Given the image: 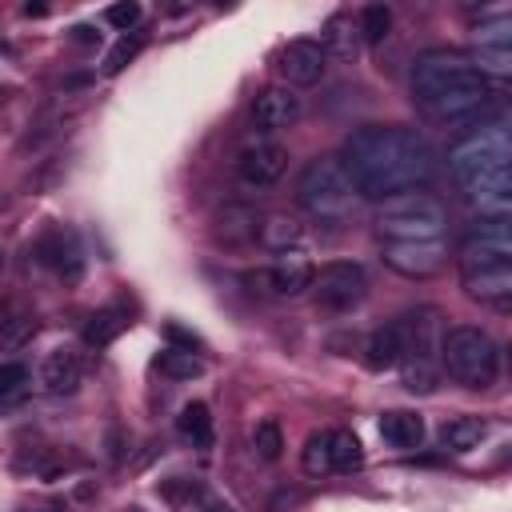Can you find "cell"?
<instances>
[{"label":"cell","mask_w":512,"mask_h":512,"mask_svg":"<svg viewBox=\"0 0 512 512\" xmlns=\"http://www.w3.org/2000/svg\"><path fill=\"white\" fill-rule=\"evenodd\" d=\"M12 468H16L20 476H44V480H52V476H60V472L68 468V456H60V452H52V448H24Z\"/></svg>","instance_id":"obj_24"},{"label":"cell","mask_w":512,"mask_h":512,"mask_svg":"<svg viewBox=\"0 0 512 512\" xmlns=\"http://www.w3.org/2000/svg\"><path fill=\"white\" fill-rule=\"evenodd\" d=\"M468 60H472L476 72L488 76L492 84L512 72V20H508L504 8H500L492 20H480V24H476V32H472V56H468Z\"/></svg>","instance_id":"obj_9"},{"label":"cell","mask_w":512,"mask_h":512,"mask_svg":"<svg viewBox=\"0 0 512 512\" xmlns=\"http://www.w3.org/2000/svg\"><path fill=\"white\" fill-rule=\"evenodd\" d=\"M124 512H144V508H124Z\"/></svg>","instance_id":"obj_37"},{"label":"cell","mask_w":512,"mask_h":512,"mask_svg":"<svg viewBox=\"0 0 512 512\" xmlns=\"http://www.w3.org/2000/svg\"><path fill=\"white\" fill-rule=\"evenodd\" d=\"M244 284L260 296H300L312 284V264L300 252H280L272 264L244 272Z\"/></svg>","instance_id":"obj_11"},{"label":"cell","mask_w":512,"mask_h":512,"mask_svg":"<svg viewBox=\"0 0 512 512\" xmlns=\"http://www.w3.org/2000/svg\"><path fill=\"white\" fill-rule=\"evenodd\" d=\"M396 324V336H400V364L404 368V388L408 392H432L436 388V376H440V312L436 308H412L404 312Z\"/></svg>","instance_id":"obj_4"},{"label":"cell","mask_w":512,"mask_h":512,"mask_svg":"<svg viewBox=\"0 0 512 512\" xmlns=\"http://www.w3.org/2000/svg\"><path fill=\"white\" fill-rule=\"evenodd\" d=\"M144 48V32H124L120 40H116V48L104 56V76H116V72H124V64L128 60H136V52Z\"/></svg>","instance_id":"obj_32"},{"label":"cell","mask_w":512,"mask_h":512,"mask_svg":"<svg viewBox=\"0 0 512 512\" xmlns=\"http://www.w3.org/2000/svg\"><path fill=\"white\" fill-rule=\"evenodd\" d=\"M176 432H180L192 448H212V412H208V404H204V400L184 404L180 416H176Z\"/></svg>","instance_id":"obj_22"},{"label":"cell","mask_w":512,"mask_h":512,"mask_svg":"<svg viewBox=\"0 0 512 512\" xmlns=\"http://www.w3.org/2000/svg\"><path fill=\"white\" fill-rule=\"evenodd\" d=\"M324 436H328V464H332V472H360L364 468V444L356 440V432L332 428Z\"/></svg>","instance_id":"obj_21"},{"label":"cell","mask_w":512,"mask_h":512,"mask_svg":"<svg viewBox=\"0 0 512 512\" xmlns=\"http://www.w3.org/2000/svg\"><path fill=\"white\" fill-rule=\"evenodd\" d=\"M200 512H236L228 500H220V496H204L200 500Z\"/></svg>","instance_id":"obj_34"},{"label":"cell","mask_w":512,"mask_h":512,"mask_svg":"<svg viewBox=\"0 0 512 512\" xmlns=\"http://www.w3.org/2000/svg\"><path fill=\"white\" fill-rule=\"evenodd\" d=\"M0 268H4V252H0Z\"/></svg>","instance_id":"obj_38"},{"label":"cell","mask_w":512,"mask_h":512,"mask_svg":"<svg viewBox=\"0 0 512 512\" xmlns=\"http://www.w3.org/2000/svg\"><path fill=\"white\" fill-rule=\"evenodd\" d=\"M232 168H236V180L244 188H256V192L272 188L288 168V148L280 140H272V136H252V140L240 144Z\"/></svg>","instance_id":"obj_10"},{"label":"cell","mask_w":512,"mask_h":512,"mask_svg":"<svg viewBox=\"0 0 512 512\" xmlns=\"http://www.w3.org/2000/svg\"><path fill=\"white\" fill-rule=\"evenodd\" d=\"M12 96V88H0V108H4V100Z\"/></svg>","instance_id":"obj_36"},{"label":"cell","mask_w":512,"mask_h":512,"mask_svg":"<svg viewBox=\"0 0 512 512\" xmlns=\"http://www.w3.org/2000/svg\"><path fill=\"white\" fill-rule=\"evenodd\" d=\"M452 180L460 200L480 216L508 220L512 212V136L504 120H484L468 136H460L448 152Z\"/></svg>","instance_id":"obj_3"},{"label":"cell","mask_w":512,"mask_h":512,"mask_svg":"<svg viewBox=\"0 0 512 512\" xmlns=\"http://www.w3.org/2000/svg\"><path fill=\"white\" fill-rule=\"evenodd\" d=\"M156 364H160V372H164L168 380H192V376L204 372L200 356H196V352H184V348H164Z\"/></svg>","instance_id":"obj_29"},{"label":"cell","mask_w":512,"mask_h":512,"mask_svg":"<svg viewBox=\"0 0 512 512\" xmlns=\"http://www.w3.org/2000/svg\"><path fill=\"white\" fill-rule=\"evenodd\" d=\"M364 364L372 372H388L400 364V336H396V324H384L376 328L368 340H364Z\"/></svg>","instance_id":"obj_19"},{"label":"cell","mask_w":512,"mask_h":512,"mask_svg":"<svg viewBox=\"0 0 512 512\" xmlns=\"http://www.w3.org/2000/svg\"><path fill=\"white\" fill-rule=\"evenodd\" d=\"M276 72H280L284 88H312L328 72V52L320 40H288L276 52Z\"/></svg>","instance_id":"obj_13"},{"label":"cell","mask_w":512,"mask_h":512,"mask_svg":"<svg viewBox=\"0 0 512 512\" xmlns=\"http://www.w3.org/2000/svg\"><path fill=\"white\" fill-rule=\"evenodd\" d=\"M376 232L384 244L400 240H444L448 236V208L432 192H400L392 200H380L376 212Z\"/></svg>","instance_id":"obj_6"},{"label":"cell","mask_w":512,"mask_h":512,"mask_svg":"<svg viewBox=\"0 0 512 512\" xmlns=\"http://www.w3.org/2000/svg\"><path fill=\"white\" fill-rule=\"evenodd\" d=\"M484 436H488V424H484L480 416H452V420H444V428H440V444H444L448 452H472Z\"/></svg>","instance_id":"obj_20"},{"label":"cell","mask_w":512,"mask_h":512,"mask_svg":"<svg viewBox=\"0 0 512 512\" xmlns=\"http://www.w3.org/2000/svg\"><path fill=\"white\" fill-rule=\"evenodd\" d=\"M384 264L408 280H428L448 264V240H400L380 248Z\"/></svg>","instance_id":"obj_12"},{"label":"cell","mask_w":512,"mask_h":512,"mask_svg":"<svg viewBox=\"0 0 512 512\" xmlns=\"http://www.w3.org/2000/svg\"><path fill=\"white\" fill-rule=\"evenodd\" d=\"M356 188L348 180V172L340 168L336 156H316L300 168L296 176V204L312 216V220H324V224H340L356 212Z\"/></svg>","instance_id":"obj_5"},{"label":"cell","mask_w":512,"mask_h":512,"mask_svg":"<svg viewBox=\"0 0 512 512\" xmlns=\"http://www.w3.org/2000/svg\"><path fill=\"white\" fill-rule=\"evenodd\" d=\"M104 20H108L112 28H120V32H136V24H140V4H136V0H120V4H112V8L104 12Z\"/></svg>","instance_id":"obj_33"},{"label":"cell","mask_w":512,"mask_h":512,"mask_svg":"<svg viewBox=\"0 0 512 512\" xmlns=\"http://www.w3.org/2000/svg\"><path fill=\"white\" fill-rule=\"evenodd\" d=\"M460 284H464V296L476 300V304H488V308H500V312H508V304H512V264L460 268Z\"/></svg>","instance_id":"obj_15"},{"label":"cell","mask_w":512,"mask_h":512,"mask_svg":"<svg viewBox=\"0 0 512 512\" xmlns=\"http://www.w3.org/2000/svg\"><path fill=\"white\" fill-rule=\"evenodd\" d=\"M412 104L428 124L472 128L496 108V84L476 72V64L456 48H424L412 60Z\"/></svg>","instance_id":"obj_2"},{"label":"cell","mask_w":512,"mask_h":512,"mask_svg":"<svg viewBox=\"0 0 512 512\" xmlns=\"http://www.w3.org/2000/svg\"><path fill=\"white\" fill-rule=\"evenodd\" d=\"M300 224L292 220V216H268L264 224H260V240L268 244V248H276V252H288V244H300Z\"/></svg>","instance_id":"obj_28"},{"label":"cell","mask_w":512,"mask_h":512,"mask_svg":"<svg viewBox=\"0 0 512 512\" xmlns=\"http://www.w3.org/2000/svg\"><path fill=\"white\" fill-rule=\"evenodd\" d=\"M440 368L464 388H488L500 376V344L476 324L444 328V336H440Z\"/></svg>","instance_id":"obj_7"},{"label":"cell","mask_w":512,"mask_h":512,"mask_svg":"<svg viewBox=\"0 0 512 512\" xmlns=\"http://www.w3.org/2000/svg\"><path fill=\"white\" fill-rule=\"evenodd\" d=\"M32 336H36V316H28V312H8V316H0V348H4V352L24 348Z\"/></svg>","instance_id":"obj_27"},{"label":"cell","mask_w":512,"mask_h":512,"mask_svg":"<svg viewBox=\"0 0 512 512\" xmlns=\"http://www.w3.org/2000/svg\"><path fill=\"white\" fill-rule=\"evenodd\" d=\"M252 456L264 460V464H276L284 456V432H280V424L272 416L252 428Z\"/></svg>","instance_id":"obj_26"},{"label":"cell","mask_w":512,"mask_h":512,"mask_svg":"<svg viewBox=\"0 0 512 512\" xmlns=\"http://www.w3.org/2000/svg\"><path fill=\"white\" fill-rule=\"evenodd\" d=\"M84 380V360L76 348H52L40 360V388L48 396H72Z\"/></svg>","instance_id":"obj_17"},{"label":"cell","mask_w":512,"mask_h":512,"mask_svg":"<svg viewBox=\"0 0 512 512\" xmlns=\"http://www.w3.org/2000/svg\"><path fill=\"white\" fill-rule=\"evenodd\" d=\"M124 328H128V312H124V308H100V312H92L88 324H84V344H88V348H104V344H112Z\"/></svg>","instance_id":"obj_23"},{"label":"cell","mask_w":512,"mask_h":512,"mask_svg":"<svg viewBox=\"0 0 512 512\" xmlns=\"http://www.w3.org/2000/svg\"><path fill=\"white\" fill-rule=\"evenodd\" d=\"M32 256H36L44 268H52L60 280H68V284H76L80 272H84L80 244H76V236H72L68 228H48V232H40L36 244H32Z\"/></svg>","instance_id":"obj_16"},{"label":"cell","mask_w":512,"mask_h":512,"mask_svg":"<svg viewBox=\"0 0 512 512\" xmlns=\"http://www.w3.org/2000/svg\"><path fill=\"white\" fill-rule=\"evenodd\" d=\"M336 160L348 172L356 196L376 204L416 192L436 176V148L404 124H364L348 132Z\"/></svg>","instance_id":"obj_1"},{"label":"cell","mask_w":512,"mask_h":512,"mask_svg":"<svg viewBox=\"0 0 512 512\" xmlns=\"http://www.w3.org/2000/svg\"><path fill=\"white\" fill-rule=\"evenodd\" d=\"M32 388V376L20 360H0V412L4 408H16Z\"/></svg>","instance_id":"obj_25"},{"label":"cell","mask_w":512,"mask_h":512,"mask_svg":"<svg viewBox=\"0 0 512 512\" xmlns=\"http://www.w3.org/2000/svg\"><path fill=\"white\" fill-rule=\"evenodd\" d=\"M300 468L308 472V476H328L332 472V464H328V436L324 432H312L308 440H304V448H300Z\"/></svg>","instance_id":"obj_31"},{"label":"cell","mask_w":512,"mask_h":512,"mask_svg":"<svg viewBox=\"0 0 512 512\" xmlns=\"http://www.w3.org/2000/svg\"><path fill=\"white\" fill-rule=\"evenodd\" d=\"M376 428H380L384 444L396 448V452H416L424 444V420L416 412H408V408H388Z\"/></svg>","instance_id":"obj_18"},{"label":"cell","mask_w":512,"mask_h":512,"mask_svg":"<svg viewBox=\"0 0 512 512\" xmlns=\"http://www.w3.org/2000/svg\"><path fill=\"white\" fill-rule=\"evenodd\" d=\"M312 296L320 308L328 312H352L364 296H368V276L360 264L352 260H332V264H320L312 272Z\"/></svg>","instance_id":"obj_8"},{"label":"cell","mask_w":512,"mask_h":512,"mask_svg":"<svg viewBox=\"0 0 512 512\" xmlns=\"http://www.w3.org/2000/svg\"><path fill=\"white\" fill-rule=\"evenodd\" d=\"M388 24H392V12L384 4H368L360 16H356V36L364 44H380L388 36Z\"/></svg>","instance_id":"obj_30"},{"label":"cell","mask_w":512,"mask_h":512,"mask_svg":"<svg viewBox=\"0 0 512 512\" xmlns=\"http://www.w3.org/2000/svg\"><path fill=\"white\" fill-rule=\"evenodd\" d=\"M252 128L256 136H276L284 128H292L300 120V96L284 84H272V88H260L256 100H252Z\"/></svg>","instance_id":"obj_14"},{"label":"cell","mask_w":512,"mask_h":512,"mask_svg":"<svg viewBox=\"0 0 512 512\" xmlns=\"http://www.w3.org/2000/svg\"><path fill=\"white\" fill-rule=\"evenodd\" d=\"M16 512H56V508H48V504H24V508H16Z\"/></svg>","instance_id":"obj_35"}]
</instances>
